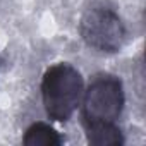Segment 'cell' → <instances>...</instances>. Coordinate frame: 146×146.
Returning a JSON list of instances; mask_svg holds the SVG:
<instances>
[{"label":"cell","instance_id":"cell-1","mask_svg":"<svg viewBox=\"0 0 146 146\" xmlns=\"http://www.w3.org/2000/svg\"><path fill=\"white\" fill-rule=\"evenodd\" d=\"M84 93L83 74L69 62H58L41 78V100L48 119L67 122L79 108Z\"/></svg>","mask_w":146,"mask_h":146},{"label":"cell","instance_id":"cell-2","mask_svg":"<svg viewBox=\"0 0 146 146\" xmlns=\"http://www.w3.org/2000/svg\"><path fill=\"white\" fill-rule=\"evenodd\" d=\"M125 93L120 78L102 72L96 74L83 93L81 119L84 127L117 124L124 112Z\"/></svg>","mask_w":146,"mask_h":146},{"label":"cell","instance_id":"cell-3","mask_svg":"<svg viewBox=\"0 0 146 146\" xmlns=\"http://www.w3.org/2000/svg\"><path fill=\"white\" fill-rule=\"evenodd\" d=\"M79 35L90 48L102 53H117L125 43L127 29L115 11L95 5L81 16Z\"/></svg>","mask_w":146,"mask_h":146},{"label":"cell","instance_id":"cell-4","mask_svg":"<svg viewBox=\"0 0 146 146\" xmlns=\"http://www.w3.org/2000/svg\"><path fill=\"white\" fill-rule=\"evenodd\" d=\"M62 143V136L46 122L31 124L23 136V144L26 146H60Z\"/></svg>","mask_w":146,"mask_h":146},{"label":"cell","instance_id":"cell-5","mask_svg":"<svg viewBox=\"0 0 146 146\" xmlns=\"http://www.w3.org/2000/svg\"><path fill=\"white\" fill-rule=\"evenodd\" d=\"M86 141L93 146H122L125 143L124 134L117 124H102L84 127Z\"/></svg>","mask_w":146,"mask_h":146}]
</instances>
